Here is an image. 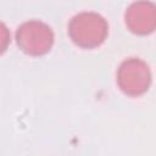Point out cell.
I'll return each instance as SVG.
<instances>
[{
	"label": "cell",
	"instance_id": "obj_1",
	"mask_svg": "<svg viewBox=\"0 0 156 156\" xmlns=\"http://www.w3.org/2000/svg\"><path fill=\"white\" fill-rule=\"evenodd\" d=\"M108 32L106 20L94 11H83L74 15L68 23V35L72 41L84 49L101 45Z\"/></svg>",
	"mask_w": 156,
	"mask_h": 156
},
{
	"label": "cell",
	"instance_id": "obj_2",
	"mask_svg": "<svg viewBox=\"0 0 156 156\" xmlns=\"http://www.w3.org/2000/svg\"><path fill=\"white\" fill-rule=\"evenodd\" d=\"M16 43L23 52L40 56L50 51L54 44V33L46 23L38 20H30L23 22L17 28Z\"/></svg>",
	"mask_w": 156,
	"mask_h": 156
},
{
	"label": "cell",
	"instance_id": "obj_3",
	"mask_svg": "<svg viewBox=\"0 0 156 156\" xmlns=\"http://www.w3.org/2000/svg\"><path fill=\"white\" fill-rule=\"evenodd\" d=\"M117 84L129 96L144 94L151 84V71L146 62L138 57L124 60L117 71Z\"/></svg>",
	"mask_w": 156,
	"mask_h": 156
},
{
	"label": "cell",
	"instance_id": "obj_4",
	"mask_svg": "<svg viewBox=\"0 0 156 156\" xmlns=\"http://www.w3.org/2000/svg\"><path fill=\"white\" fill-rule=\"evenodd\" d=\"M130 32L146 35L156 30V5L150 1H136L129 5L124 15Z\"/></svg>",
	"mask_w": 156,
	"mask_h": 156
}]
</instances>
